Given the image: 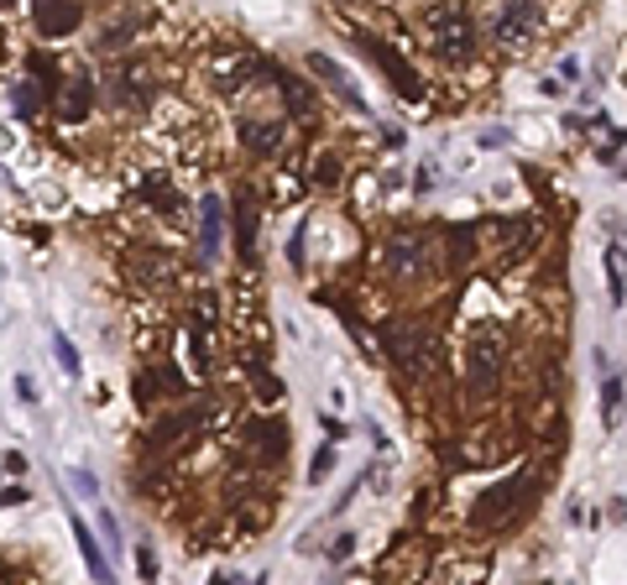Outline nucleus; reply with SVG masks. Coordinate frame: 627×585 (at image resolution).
I'll use <instances>...</instances> for the list:
<instances>
[{
    "instance_id": "14",
    "label": "nucleus",
    "mask_w": 627,
    "mask_h": 585,
    "mask_svg": "<svg viewBox=\"0 0 627 585\" xmlns=\"http://www.w3.org/2000/svg\"><path fill=\"white\" fill-rule=\"evenodd\" d=\"M623 413H627L623 371H612V367H606V376H602V424H606V429H617V424H623Z\"/></svg>"
},
{
    "instance_id": "7",
    "label": "nucleus",
    "mask_w": 627,
    "mask_h": 585,
    "mask_svg": "<svg viewBox=\"0 0 627 585\" xmlns=\"http://www.w3.org/2000/svg\"><path fill=\"white\" fill-rule=\"evenodd\" d=\"M236 131H240V147L257 153V157L282 153V142H288V126H282L278 115H272V121H267V115H246Z\"/></svg>"
},
{
    "instance_id": "10",
    "label": "nucleus",
    "mask_w": 627,
    "mask_h": 585,
    "mask_svg": "<svg viewBox=\"0 0 627 585\" xmlns=\"http://www.w3.org/2000/svg\"><path fill=\"white\" fill-rule=\"evenodd\" d=\"M32 5H37V32L43 37H68L74 26L85 22V11L74 0H32Z\"/></svg>"
},
{
    "instance_id": "12",
    "label": "nucleus",
    "mask_w": 627,
    "mask_h": 585,
    "mask_svg": "<svg viewBox=\"0 0 627 585\" xmlns=\"http://www.w3.org/2000/svg\"><path fill=\"white\" fill-rule=\"evenodd\" d=\"M424 257H429L424 236H398L388 246V267H392V272H403V278H408V272H418V267H424Z\"/></svg>"
},
{
    "instance_id": "36",
    "label": "nucleus",
    "mask_w": 627,
    "mask_h": 585,
    "mask_svg": "<svg viewBox=\"0 0 627 585\" xmlns=\"http://www.w3.org/2000/svg\"><path fill=\"white\" fill-rule=\"evenodd\" d=\"M0 581H5V564H0Z\"/></svg>"
},
{
    "instance_id": "16",
    "label": "nucleus",
    "mask_w": 627,
    "mask_h": 585,
    "mask_svg": "<svg viewBox=\"0 0 627 585\" xmlns=\"http://www.w3.org/2000/svg\"><path fill=\"white\" fill-rule=\"evenodd\" d=\"M74 539H79V554H85L89 575H94V581H110V564H105V554H100V539H94V528H89L85 518H74Z\"/></svg>"
},
{
    "instance_id": "23",
    "label": "nucleus",
    "mask_w": 627,
    "mask_h": 585,
    "mask_svg": "<svg viewBox=\"0 0 627 585\" xmlns=\"http://www.w3.org/2000/svg\"><path fill=\"white\" fill-rule=\"evenodd\" d=\"M142 194L152 199V210H157L163 220H173V215H178V194L168 189V183H163V178H147V183H142Z\"/></svg>"
},
{
    "instance_id": "17",
    "label": "nucleus",
    "mask_w": 627,
    "mask_h": 585,
    "mask_svg": "<svg viewBox=\"0 0 627 585\" xmlns=\"http://www.w3.org/2000/svg\"><path fill=\"white\" fill-rule=\"evenodd\" d=\"M194 424H199V413H173V418H163V424L147 434V450H152V455H157V450H168V445H173V439H183Z\"/></svg>"
},
{
    "instance_id": "15",
    "label": "nucleus",
    "mask_w": 627,
    "mask_h": 585,
    "mask_svg": "<svg viewBox=\"0 0 627 585\" xmlns=\"http://www.w3.org/2000/svg\"><path fill=\"white\" fill-rule=\"evenodd\" d=\"M131 278L142 282V288H168V278H173V267L157 257V251H136L131 257Z\"/></svg>"
},
{
    "instance_id": "33",
    "label": "nucleus",
    "mask_w": 627,
    "mask_h": 585,
    "mask_svg": "<svg viewBox=\"0 0 627 585\" xmlns=\"http://www.w3.org/2000/svg\"><path fill=\"white\" fill-rule=\"evenodd\" d=\"M288 261L303 272V230H293V240H288Z\"/></svg>"
},
{
    "instance_id": "30",
    "label": "nucleus",
    "mask_w": 627,
    "mask_h": 585,
    "mask_svg": "<svg viewBox=\"0 0 627 585\" xmlns=\"http://www.w3.org/2000/svg\"><path fill=\"white\" fill-rule=\"evenodd\" d=\"M356 554V533H335V543H329V560H350Z\"/></svg>"
},
{
    "instance_id": "13",
    "label": "nucleus",
    "mask_w": 627,
    "mask_h": 585,
    "mask_svg": "<svg viewBox=\"0 0 627 585\" xmlns=\"http://www.w3.org/2000/svg\"><path fill=\"white\" fill-rule=\"evenodd\" d=\"M236 251L240 261H257V204H251V194L236 199Z\"/></svg>"
},
{
    "instance_id": "27",
    "label": "nucleus",
    "mask_w": 627,
    "mask_h": 585,
    "mask_svg": "<svg viewBox=\"0 0 627 585\" xmlns=\"http://www.w3.org/2000/svg\"><path fill=\"white\" fill-rule=\"evenodd\" d=\"M314 162H320V168H314V178H320V183H325V189H335V183H340V157H314Z\"/></svg>"
},
{
    "instance_id": "26",
    "label": "nucleus",
    "mask_w": 627,
    "mask_h": 585,
    "mask_svg": "<svg viewBox=\"0 0 627 585\" xmlns=\"http://www.w3.org/2000/svg\"><path fill=\"white\" fill-rule=\"evenodd\" d=\"M157 570H163V564H157V549L142 543V549H136V575H142V581H157Z\"/></svg>"
},
{
    "instance_id": "5",
    "label": "nucleus",
    "mask_w": 627,
    "mask_h": 585,
    "mask_svg": "<svg viewBox=\"0 0 627 585\" xmlns=\"http://www.w3.org/2000/svg\"><path fill=\"white\" fill-rule=\"evenodd\" d=\"M539 26H544V5H539V0H507V5L497 11V22H492V32H497V43L523 47V43H534V37H539Z\"/></svg>"
},
{
    "instance_id": "19",
    "label": "nucleus",
    "mask_w": 627,
    "mask_h": 585,
    "mask_svg": "<svg viewBox=\"0 0 627 585\" xmlns=\"http://www.w3.org/2000/svg\"><path fill=\"white\" fill-rule=\"evenodd\" d=\"M606 288H612V304H627V246H606Z\"/></svg>"
},
{
    "instance_id": "35",
    "label": "nucleus",
    "mask_w": 627,
    "mask_h": 585,
    "mask_svg": "<svg viewBox=\"0 0 627 585\" xmlns=\"http://www.w3.org/2000/svg\"><path fill=\"white\" fill-rule=\"evenodd\" d=\"M11 5H16V0H0V11H11Z\"/></svg>"
},
{
    "instance_id": "9",
    "label": "nucleus",
    "mask_w": 627,
    "mask_h": 585,
    "mask_svg": "<svg viewBox=\"0 0 627 585\" xmlns=\"http://www.w3.org/2000/svg\"><path fill=\"white\" fill-rule=\"evenodd\" d=\"M361 47H367L371 58H377V64L388 68V85L398 89L403 100H418V94H424V85H418V74H413V68L403 64L398 53H388V47H382V43H371V37H361Z\"/></svg>"
},
{
    "instance_id": "18",
    "label": "nucleus",
    "mask_w": 627,
    "mask_h": 585,
    "mask_svg": "<svg viewBox=\"0 0 627 585\" xmlns=\"http://www.w3.org/2000/svg\"><path fill=\"white\" fill-rule=\"evenodd\" d=\"M272 79H278V89L288 94V110H293L299 121H309V115H314V94H309V85H303V79H293L288 68H272Z\"/></svg>"
},
{
    "instance_id": "3",
    "label": "nucleus",
    "mask_w": 627,
    "mask_h": 585,
    "mask_svg": "<svg viewBox=\"0 0 627 585\" xmlns=\"http://www.w3.org/2000/svg\"><path fill=\"white\" fill-rule=\"evenodd\" d=\"M382 346H388V356L403 371H408V376H424V371H434V356H439V346H434L429 329L408 325V319H392V325H382Z\"/></svg>"
},
{
    "instance_id": "6",
    "label": "nucleus",
    "mask_w": 627,
    "mask_h": 585,
    "mask_svg": "<svg viewBox=\"0 0 627 585\" xmlns=\"http://www.w3.org/2000/svg\"><path fill=\"white\" fill-rule=\"evenodd\" d=\"M309 74H314V79H320V85H325L329 94H335V100H346L350 110H361V115H371L367 94L356 89V79H350V74H346V68H340V64H335L329 53H309Z\"/></svg>"
},
{
    "instance_id": "37",
    "label": "nucleus",
    "mask_w": 627,
    "mask_h": 585,
    "mask_svg": "<svg viewBox=\"0 0 627 585\" xmlns=\"http://www.w3.org/2000/svg\"><path fill=\"white\" fill-rule=\"evenodd\" d=\"M623 178H627V168H623Z\"/></svg>"
},
{
    "instance_id": "8",
    "label": "nucleus",
    "mask_w": 627,
    "mask_h": 585,
    "mask_svg": "<svg viewBox=\"0 0 627 585\" xmlns=\"http://www.w3.org/2000/svg\"><path fill=\"white\" fill-rule=\"evenodd\" d=\"M220 246H225V199L204 194L199 199V257L215 261Z\"/></svg>"
},
{
    "instance_id": "2",
    "label": "nucleus",
    "mask_w": 627,
    "mask_h": 585,
    "mask_svg": "<svg viewBox=\"0 0 627 585\" xmlns=\"http://www.w3.org/2000/svg\"><path fill=\"white\" fill-rule=\"evenodd\" d=\"M424 22H429L434 53H439L445 64H471V58H477V22H471L466 5H434Z\"/></svg>"
},
{
    "instance_id": "4",
    "label": "nucleus",
    "mask_w": 627,
    "mask_h": 585,
    "mask_svg": "<svg viewBox=\"0 0 627 585\" xmlns=\"http://www.w3.org/2000/svg\"><path fill=\"white\" fill-rule=\"evenodd\" d=\"M466 382H471V392H497V382H502V335H497V325H481V335L471 340Z\"/></svg>"
},
{
    "instance_id": "1",
    "label": "nucleus",
    "mask_w": 627,
    "mask_h": 585,
    "mask_svg": "<svg viewBox=\"0 0 627 585\" xmlns=\"http://www.w3.org/2000/svg\"><path fill=\"white\" fill-rule=\"evenodd\" d=\"M534 497H539V476H523L518 471V476H507L481 492V502L471 507V522L477 528H507V522H518L534 507Z\"/></svg>"
},
{
    "instance_id": "34",
    "label": "nucleus",
    "mask_w": 627,
    "mask_h": 585,
    "mask_svg": "<svg viewBox=\"0 0 627 585\" xmlns=\"http://www.w3.org/2000/svg\"><path fill=\"white\" fill-rule=\"evenodd\" d=\"M5 476H26V455L11 450V455H5Z\"/></svg>"
},
{
    "instance_id": "31",
    "label": "nucleus",
    "mask_w": 627,
    "mask_h": 585,
    "mask_svg": "<svg viewBox=\"0 0 627 585\" xmlns=\"http://www.w3.org/2000/svg\"><path fill=\"white\" fill-rule=\"evenodd\" d=\"M11 387H16V397H22V403H37V382H32L26 371H16V382H11Z\"/></svg>"
},
{
    "instance_id": "25",
    "label": "nucleus",
    "mask_w": 627,
    "mask_h": 585,
    "mask_svg": "<svg viewBox=\"0 0 627 585\" xmlns=\"http://www.w3.org/2000/svg\"><path fill=\"white\" fill-rule=\"evenodd\" d=\"M251 382H257V397H261V403H278V397H282V382H278V376H267L261 367H251Z\"/></svg>"
},
{
    "instance_id": "29",
    "label": "nucleus",
    "mask_w": 627,
    "mask_h": 585,
    "mask_svg": "<svg viewBox=\"0 0 627 585\" xmlns=\"http://www.w3.org/2000/svg\"><path fill=\"white\" fill-rule=\"evenodd\" d=\"M100 533L110 539V549H121V522H115V513H110V507H100Z\"/></svg>"
},
{
    "instance_id": "24",
    "label": "nucleus",
    "mask_w": 627,
    "mask_h": 585,
    "mask_svg": "<svg viewBox=\"0 0 627 585\" xmlns=\"http://www.w3.org/2000/svg\"><path fill=\"white\" fill-rule=\"evenodd\" d=\"M335 460H340V450H335V445H320V450H314V460H309V481L320 486V481L335 471Z\"/></svg>"
},
{
    "instance_id": "20",
    "label": "nucleus",
    "mask_w": 627,
    "mask_h": 585,
    "mask_svg": "<svg viewBox=\"0 0 627 585\" xmlns=\"http://www.w3.org/2000/svg\"><path fill=\"white\" fill-rule=\"evenodd\" d=\"M11 110H16V121H32L43 110V89L32 85V79H22V85L11 89Z\"/></svg>"
},
{
    "instance_id": "28",
    "label": "nucleus",
    "mask_w": 627,
    "mask_h": 585,
    "mask_svg": "<svg viewBox=\"0 0 627 585\" xmlns=\"http://www.w3.org/2000/svg\"><path fill=\"white\" fill-rule=\"evenodd\" d=\"M68 486H74L79 497H100V481L89 476V471H68Z\"/></svg>"
},
{
    "instance_id": "21",
    "label": "nucleus",
    "mask_w": 627,
    "mask_h": 585,
    "mask_svg": "<svg viewBox=\"0 0 627 585\" xmlns=\"http://www.w3.org/2000/svg\"><path fill=\"white\" fill-rule=\"evenodd\" d=\"M585 131H591V142H596V153H602V157H612V153H623V147H627L623 126H606V121H585Z\"/></svg>"
},
{
    "instance_id": "11",
    "label": "nucleus",
    "mask_w": 627,
    "mask_h": 585,
    "mask_svg": "<svg viewBox=\"0 0 627 585\" xmlns=\"http://www.w3.org/2000/svg\"><path fill=\"white\" fill-rule=\"evenodd\" d=\"M89 110H94V85H89L85 74L64 79V94H58V115H64V126H79V121H89Z\"/></svg>"
},
{
    "instance_id": "32",
    "label": "nucleus",
    "mask_w": 627,
    "mask_h": 585,
    "mask_svg": "<svg viewBox=\"0 0 627 585\" xmlns=\"http://www.w3.org/2000/svg\"><path fill=\"white\" fill-rule=\"evenodd\" d=\"M26 502V486H5V481H0V507H22Z\"/></svg>"
},
{
    "instance_id": "22",
    "label": "nucleus",
    "mask_w": 627,
    "mask_h": 585,
    "mask_svg": "<svg viewBox=\"0 0 627 585\" xmlns=\"http://www.w3.org/2000/svg\"><path fill=\"white\" fill-rule=\"evenodd\" d=\"M53 356H58V371H64L68 382H74V376H85V361H79V346H74V340H68L64 329H58V335H53Z\"/></svg>"
}]
</instances>
